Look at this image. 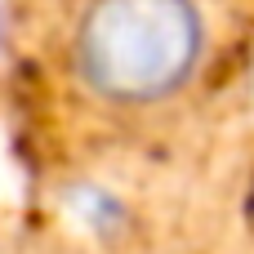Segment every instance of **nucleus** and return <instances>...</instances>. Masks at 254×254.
<instances>
[{
	"instance_id": "f257e3e1",
	"label": "nucleus",
	"mask_w": 254,
	"mask_h": 254,
	"mask_svg": "<svg viewBox=\"0 0 254 254\" xmlns=\"http://www.w3.org/2000/svg\"><path fill=\"white\" fill-rule=\"evenodd\" d=\"M205 45L196 0H85L71 27V76L107 107H156L196 80Z\"/></svg>"
}]
</instances>
